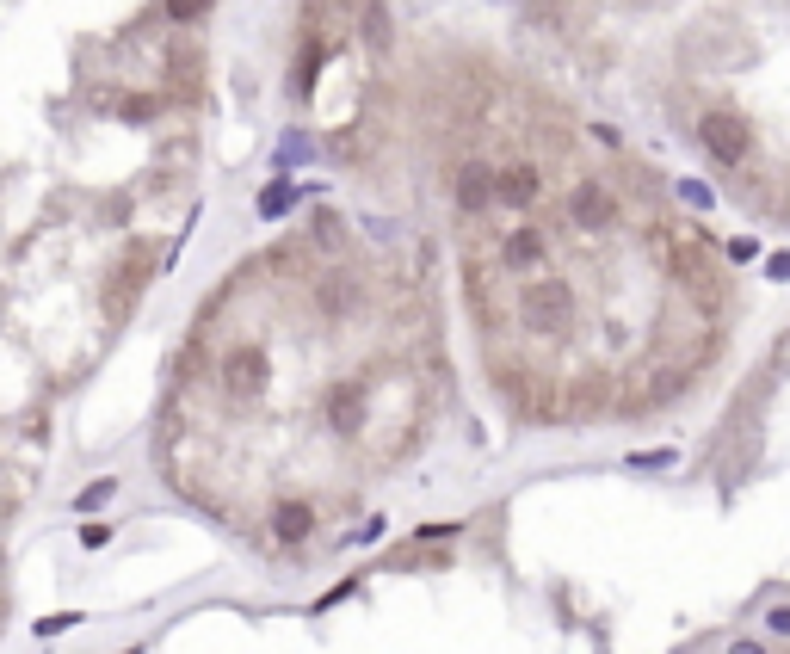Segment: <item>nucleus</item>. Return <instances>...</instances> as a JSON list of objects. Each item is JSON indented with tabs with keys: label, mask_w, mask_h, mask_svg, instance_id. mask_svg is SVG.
<instances>
[{
	"label": "nucleus",
	"mask_w": 790,
	"mask_h": 654,
	"mask_svg": "<svg viewBox=\"0 0 790 654\" xmlns=\"http://www.w3.org/2000/svg\"><path fill=\"white\" fill-rule=\"evenodd\" d=\"M519 321H525V334L568 340L574 321H581V303H574L568 284H525L519 290Z\"/></svg>",
	"instance_id": "f257e3e1"
},
{
	"label": "nucleus",
	"mask_w": 790,
	"mask_h": 654,
	"mask_svg": "<svg viewBox=\"0 0 790 654\" xmlns=\"http://www.w3.org/2000/svg\"><path fill=\"white\" fill-rule=\"evenodd\" d=\"M698 149L716 161V167H735L753 155V130L741 112H729V105H710V112H698Z\"/></svg>",
	"instance_id": "f03ea898"
},
{
	"label": "nucleus",
	"mask_w": 790,
	"mask_h": 654,
	"mask_svg": "<svg viewBox=\"0 0 790 654\" xmlns=\"http://www.w3.org/2000/svg\"><path fill=\"white\" fill-rule=\"evenodd\" d=\"M272 383V352L260 340H235L223 352V395H235V402H247V395H260Z\"/></svg>",
	"instance_id": "7ed1b4c3"
},
{
	"label": "nucleus",
	"mask_w": 790,
	"mask_h": 654,
	"mask_svg": "<svg viewBox=\"0 0 790 654\" xmlns=\"http://www.w3.org/2000/svg\"><path fill=\"white\" fill-rule=\"evenodd\" d=\"M451 198H457L463 216H482L488 204H500V167L494 161H463L451 173Z\"/></svg>",
	"instance_id": "20e7f679"
},
{
	"label": "nucleus",
	"mask_w": 790,
	"mask_h": 654,
	"mask_svg": "<svg viewBox=\"0 0 790 654\" xmlns=\"http://www.w3.org/2000/svg\"><path fill=\"white\" fill-rule=\"evenodd\" d=\"M568 223L581 229V235L612 229V223H618V198H612V186H599V179H581V186L568 192Z\"/></svg>",
	"instance_id": "39448f33"
},
{
	"label": "nucleus",
	"mask_w": 790,
	"mask_h": 654,
	"mask_svg": "<svg viewBox=\"0 0 790 654\" xmlns=\"http://www.w3.org/2000/svg\"><path fill=\"white\" fill-rule=\"evenodd\" d=\"M500 266H507V272H544L550 266V235L544 229H513L507 241H500Z\"/></svg>",
	"instance_id": "423d86ee"
},
{
	"label": "nucleus",
	"mask_w": 790,
	"mask_h": 654,
	"mask_svg": "<svg viewBox=\"0 0 790 654\" xmlns=\"http://www.w3.org/2000/svg\"><path fill=\"white\" fill-rule=\"evenodd\" d=\"M365 420H371V395H365V383H340V389L328 395V426L340 432V439H358V432H365Z\"/></svg>",
	"instance_id": "0eeeda50"
},
{
	"label": "nucleus",
	"mask_w": 790,
	"mask_h": 654,
	"mask_svg": "<svg viewBox=\"0 0 790 654\" xmlns=\"http://www.w3.org/2000/svg\"><path fill=\"white\" fill-rule=\"evenodd\" d=\"M537 198H544V173H537V161H500V204L531 210Z\"/></svg>",
	"instance_id": "6e6552de"
},
{
	"label": "nucleus",
	"mask_w": 790,
	"mask_h": 654,
	"mask_svg": "<svg viewBox=\"0 0 790 654\" xmlns=\"http://www.w3.org/2000/svg\"><path fill=\"white\" fill-rule=\"evenodd\" d=\"M303 198H315V186H297V179H272V186L254 198V216H260V223H284V216H291Z\"/></svg>",
	"instance_id": "1a4fd4ad"
},
{
	"label": "nucleus",
	"mask_w": 790,
	"mask_h": 654,
	"mask_svg": "<svg viewBox=\"0 0 790 654\" xmlns=\"http://www.w3.org/2000/svg\"><path fill=\"white\" fill-rule=\"evenodd\" d=\"M309 531H315V506L309 500H291V494L272 500V537L278 543H303Z\"/></svg>",
	"instance_id": "9d476101"
},
{
	"label": "nucleus",
	"mask_w": 790,
	"mask_h": 654,
	"mask_svg": "<svg viewBox=\"0 0 790 654\" xmlns=\"http://www.w3.org/2000/svg\"><path fill=\"white\" fill-rule=\"evenodd\" d=\"M321 315H346L352 309V278H321Z\"/></svg>",
	"instance_id": "9b49d317"
},
{
	"label": "nucleus",
	"mask_w": 790,
	"mask_h": 654,
	"mask_svg": "<svg viewBox=\"0 0 790 654\" xmlns=\"http://www.w3.org/2000/svg\"><path fill=\"white\" fill-rule=\"evenodd\" d=\"M112 494H118V476H93V482L75 494V513H99V506L112 500Z\"/></svg>",
	"instance_id": "f8f14e48"
},
{
	"label": "nucleus",
	"mask_w": 790,
	"mask_h": 654,
	"mask_svg": "<svg viewBox=\"0 0 790 654\" xmlns=\"http://www.w3.org/2000/svg\"><path fill=\"white\" fill-rule=\"evenodd\" d=\"M686 383H692L686 371H661V377L649 383V408H661V402H673V395H679V389H686Z\"/></svg>",
	"instance_id": "ddd939ff"
},
{
	"label": "nucleus",
	"mask_w": 790,
	"mask_h": 654,
	"mask_svg": "<svg viewBox=\"0 0 790 654\" xmlns=\"http://www.w3.org/2000/svg\"><path fill=\"white\" fill-rule=\"evenodd\" d=\"M723 260H729V266H753V260H760V241H753V235L723 241Z\"/></svg>",
	"instance_id": "4468645a"
},
{
	"label": "nucleus",
	"mask_w": 790,
	"mask_h": 654,
	"mask_svg": "<svg viewBox=\"0 0 790 654\" xmlns=\"http://www.w3.org/2000/svg\"><path fill=\"white\" fill-rule=\"evenodd\" d=\"M673 192H679V204H692V210H710V204H716V192L704 186V179H679Z\"/></svg>",
	"instance_id": "2eb2a0df"
},
{
	"label": "nucleus",
	"mask_w": 790,
	"mask_h": 654,
	"mask_svg": "<svg viewBox=\"0 0 790 654\" xmlns=\"http://www.w3.org/2000/svg\"><path fill=\"white\" fill-rule=\"evenodd\" d=\"M309 155H315V149H309V136L291 130V136H284V149H278V173H284V167H297V161H309Z\"/></svg>",
	"instance_id": "dca6fc26"
},
{
	"label": "nucleus",
	"mask_w": 790,
	"mask_h": 654,
	"mask_svg": "<svg viewBox=\"0 0 790 654\" xmlns=\"http://www.w3.org/2000/svg\"><path fill=\"white\" fill-rule=\"evenodd\" d=\"M377 537H383V519H377V513H371V519H365V525H358V531H346V537H340V543H346V550H365V543H377Z\"/></svg>",
	"instance_id": "f3484780"
},
{
	"label": "nucleus",
	"mask_w": 790,
	"mask_h": 654,
	"mask_svg": "<svg viewBox=\"0 0 790 654\" xmlns=\"http://www.w3.org/2000/svg\"><path fill=\"white\" fill-rule=\"evenodd\" d=\"M81 624V611H56V617H38V636L50 642V636H62V630H75Z\"/></svg>",
	"instance_id": "a211bd4d"
},
{
	"label": "nucleus",
	"mask_w": 790,
	"mask_h": 654,
	"mask_svg": "<svg viewBox=\"0 0 790 654\" xmlns=\"http://www.w3.org/2000/svg\"><path fill=\"white\" fill-rule=\"evenodd\" d=\"M624 463L630 469H667V463H679V451H630Z\"/></svg>",
	"instance_id": "6ab92c4d"
},
{
	"label": "nucleus",
	"mask_w": 790,
	"mask_h": 654,
	"mask_svg": "<svg viewBox=\"0 0 790 654\" xmlns=\"http://www.w3.org/2000/svg\"><path fill=\"white\" fill-rule=\"evenodd\" d=\"M766 278L772 284H790V253H766Z\"/></svg>",
	"instance_id": "aec40b11"
},
{
	"label": "nucleus",
	"mask_w": 790,
	"mask_h": 654,
	"mask_svg": "<svg viewBox=\"0 0 790 654\" xmlns=\"http://www.w3.org/2000/svg\"><path fill=\"white\" fill-rule=\"evenodd\" d=\"M105 543H112V525H87L81 531V550H105Z\"/></svg>",
	"instance_id": "412c9836"
},
{
	"label": "nucleus",
	"mask_w": 790,
	"mask_h": 654,
	"mask_svg": "<svg viewBox=\"0 0 790 654\" xmlns=\"http://www.w3.org/2000/svg\"><path fill=\"white\" fill-rule=\"evenodd\" d=\"M766 630H772V636H790V605H772V611H766Z\"/></svg>",
	"instance_id": "4be33fe9"
},
{
	"label": "nucleus",
	"mask_w": 790,
	"mask_h": 654,
	"mask_svg": "<svg viewBox=\"0 0 790 654\" xmlns=\"http://www.w3.org/2000/svg\"><path fill=\"white\" fill-rule=\"evenodd\" d=\"M723 654H772V648H766V642H753V636H741V642H729Z\"/></svg>",
	"instance_id": "5701e85b"
},
{
	"label": "nucleus",
	"mask_w": 790,
	"mask_h": 654,
	"mask_svg": "<svg viewBox=\"0 0 790 654\" xmlns=\"http://www.w3.org/2000/svg\"><path fill=\"white\" fill-rule=\"evenodd\" d=\"M167 19L173 25H192V19H204V7H167Z\"/></svg>",
	"instance_id": "b1692460"
}]
</instances>
